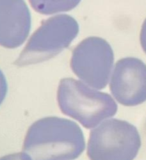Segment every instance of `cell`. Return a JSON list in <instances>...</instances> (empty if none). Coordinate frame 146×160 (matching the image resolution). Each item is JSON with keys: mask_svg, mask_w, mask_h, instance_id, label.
<instances>
[{"mask_svg": "<svg viewBox=\"0 0 146 160\" xmlns=\"http://www.w3.org/2000/svg\"><path fill=\"white\" fill-rule=\"evenodd\" d=\"M85 149L81 128L71 120L44 117L30 125L23 151L32 160H73Z\"/></svg>", "mask_w": 146, "mask_h": 160, "instance_id": "cell-1", "label": "cell"}, {"mask_svg": "<svg viewBox=\"0 0 146 160\" xmlns=\"http://www.w3.org/2000/svg\"><path fill=\"white\" fill-rule=\"evenodd\" d=\"M57 101L63 114L77 120L87 129L96 127L105 119L114 116L118 109L109 94L99 92L72 78L60 80Z\"/></svg>", "mask_w": 146, "mask_h": 160, "instance_id": "cell-2", "label": "cell"}, {"mask_svg": "<svg viewBox=\"0 0 146 160\" xmlns=\"http://www.w3.org/2000/svg\"><path fill=\"white\" fill-rule=\"evenodd\" d=\"M79 32V25L72 16L60 14L43 20L14 62L17 66L45 62L66 49Z\"/></svg>", "mask_w": 146, "mask_h": 160, "instance_id": "cell-3", "label": "cell"}, {"mask_svg": "<svg viewBox=\"0 0 146 160\" xmlns=\"http://www.w3.org/2000/svg\"><path fill=\"white\" fill-rule=\"evenodd\" d=\"M141 146L137 128L120 119L105 120L90 132V160H134Z\"/></svg>", "mask_w": 146, "mask_h": 160, "instance_id": "cell-4", "label": "cell"}, {"mask_svg": "<svg viewBox=\"0 0 146 160\" xmlns=\"http://www.w3.org/2000/svg\"><path fill=\"white\" fill-rule=\"evenodd\" d=\"M113 61L110 44L103 38L93 36L85 38L73 49L70 67L85 84L103 89L111 77Z\"/></svg>", "mask_w": 146, "mask_h": 160, "instance_id": "cell-5", "label": "cell"}, {"mask_svg": "<svg viewBox=\"0 0 146 160\" xmlns=\"http://www.w3.org/2000/svg\"><path fill=\"white\" fill-rule=\"evenodd\" d=\"M113 97L124 106H136L146 101V64L138 58L117 61L110 80Z\"/></svg>", "mask_w": 146, "mask_h": 160, "instance_id": "cell-6", "label": "cell"}, {"mask_svg": "<svg viewBox=\"0 0 146 160\" xmlns=\"http://www.w3.org/2000/svg\"><path fill=\"white\" fill-rule=\"evenodd\" d=\"M30 29L31 15L24 0H0V46H21Z\"/></svg>", "mask_w": 146, "mask_h": 160, "instance_id": "cell-7", "label": "cell"}, {"mask_svg": "<svg viewBox=\"0 0 146 160\" xmlns=\"http://www.w3.org/2000/svg\"><path fill=\"white\" fill-rule=\"evenodd\" d=\"M80 1L81 0H29L35 11L44 15L70 11L76 7Z\"/></svg>", "mask_w": 146, "mask_h": 160, "instance_id": "cell-8", "label": "cell"}, {"mask_svg": "<svg viewBox=\"0 0 146 160\" xmlns=\"http://www.w3.org/2000/svg\"><path fill=\"white\" fill-rule=\"evenodd\" d=\"M7 90H8V85H7L6 78H5L3 72L0 69V105L2 104L5 97H6Z\"/></svg>", "mask_w": 146, "mask_h": 160, "instance_id": "cell-9", "label": "cell"}, {"mask_svg": "<svg viewBox=\"0 0 146 160\" xmlns=\"http://www.w3.org/2000/svg\"><path fill=\"white\" fill-rule=\"evenodd\" d=\"M0 160H32V159L27 153H25L23 151V152L5 155V156L0 157Z\"/></svg>", "mask_w": 146, "mask_h": 160, "instance_id": "cell-10", "label": "cell"}, {"mask_svg": "<svg viewBox=\"0 0 146 160\" xmlns=\"http://www.w3.org/2000/svg\"><path fill=\"white\" fill-rule=\"evenodd\" d=\"M140 44L143 49V51L146 53V19L142 24L141 31H140Z\"/></svg>", "mask_w": 146, "mask_h": 160, "instance_id": "cell-11", "label": "cell"}]
</instances>
